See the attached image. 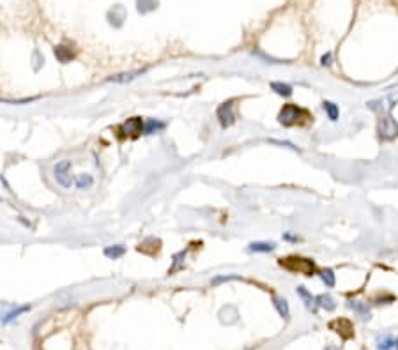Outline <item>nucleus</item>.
<instances>
[{
	"label": "nucleus",
	"instance_id": "obj_20",
	"mask_svg": "<svg viewBox=\"0 0 398 350\" xmlns=\"http://www.w3.org/2000/svg\"><path fill=\"white\" fill-rule=\"evenodd\" d=\"M184 258H186V251H179V253L174 257V264H172V267H170L168 274H174L175 271L181 269L182 264H184Z\"/></svg>",
	"mask_w": 398,
	"mask_h": 350
},
{
	"label": "nucleus",
	"instance_id": "obj_24",
	"mask_svg": "<svg viewBox=\"0 0 398 350\" xmlns=\"http://www.w3.org/2000/svg\"><path fill=\"white\" fill-rule=\"evenodd\" d=\"M283 237H285V239H287V240H297V237H296V235H292V233H285Z\"/></svg>",
	"mask_w": 398,
	"mask_h": 350
},
{
	"label": "nucleus",
	"instance_id": "obj_10",
	"mask_svg": "<svg viewBox=\"0 0 398 350\" xmlns=\"http://www.w3.org/2000/svg\"><path fill=\"white\" fill-rule=\"evenodd\" d=\"M165 129V122L161 120H156V118H149L144 122V133L145 135H154V133H159V131Z\"/></svg>",
	"mask_w": 398,
	"mask_h": 350
},
{
	"label": "nucleus",
	"instance_id": "obj_25",
	"mask_svg": "<svg viewBox=\"0 0 398 350\" xmlns=\"http://www.w3.org/2000/svg\"><path fill=\"white\" fill-rule=\"evenodd\" d=\"M324 350H340V349H338V347H335V345H327Z\"/></svg>",
	"mask_w": 398,
	"mask_h": 350
},
{
	"label": "nucleus",
	"instance_id": "obj_18",
	"mask_svg": "<svg viewBox=\"0 0 398 350\" xmlns=\"http://www.w3.org/2000/svg\"><path fill=\"white\" fill-rule=\"evenodd\" d=\"M324 110H326V114H327V117H329V120H338V115H340V110H338V106L335 105V103H331V101H324Z\"/></svg>",
	"mask_w": 398,
	"mask_h": 350
},
{
	"label": "nucleus",
	"instance_id": "obj_26",
	"mask_svg": "<svg viewBox=\"0 0 398 350\" xmlns=\"http://www.w3.org/2000/svg\"><path fill=\"white\" fill-rule=\"evenodd\" d=\"M395 345H397V349H398V338H397V342H395Z\"/></svg>",
	"mask_w": 398,
	"mask_h": 350
},
{
	"label": "nucleus",
	"instance_id": "obj_14",
	"mask_svg": "<svg viewBox=\"0 0 398 350\" xmlns=\"http://www.w3.org/2000/svg\"><path fill=\"white\" fill-rule=\"evenodd\" d=\"M271 89L275 90L278 96H283V97L292 96V92H294V89L290 87V85H288V83H281V81H273Z\"/></svg>",
	"mask_w": 398,
	"mask_h": 350
},
{
	"label": "nucleus",
	"instance_id": "obj_3",
	"mask_svg": "<svg viewBox=\"0 0 398 350\" xmlns=\"http://www.w3.org/2000/svg\"><path fill=\"white\" fill-rule=\"evenodd\" d=\"M69 172H71V161L69 159H62L59 161L55 166H53V175H55V181L59 182L62 188H71L73 184V179L71 175H69Z\"/></svg>",
	"mask_w": 398,
	"mask_h": 350
},
{
	"label": "nucleus",
	"instance_id": "obj_4",
	"mask_svg": "<svg viewBox=\"0 0 398 350\" xmlns=\"http://www.w3.org/2000/svg\"><path fill=\"white\" fill-rule=\"evenodd\" d=\"M216 117H218V120H220L223 129L234 126V122H236V115H234V101H227V103H223V105L218 106Z\"/></svg>",
	"mask_w": 398,
	"mask_h": 350
},
{
	"label": "nucleus",
	"instance_id": "obj_16",
	"mask_svg": "<svg viewBox=\"0 0 398 350\" xmlns=\"http://www.w3.org/2000/svg\"><path fill=\"white\" fill-rule=\"evenodd\" d=\"M75 184H77L78 190H90V188L94 186V179H92V175H89V173H81V175H78L77 177Z\"/></svg>",
	"mask_w": 398,
	"mask_h": 350
},
{
	"label": "nucleus",
	"instance_id": "obj_15",
	"mask_svg": "<svg viewBox=\"0 0 398 350\" xmlns=\"http://www.w3.org/2000/svg\"><path fill=\"white\" fill-rule=\"evenodd\" d=\"M124 253H126V248H124L122 244H115V246L105 248V257L112 258V260H117V258H120Z\"/></svg>",
	"mask_w": 398,
	"mask_h": 350
},
{
	"label": "nucleus",
	"instance_id": "obj_9",
	"mask_svg": "<svg viewBox=\"0 0 398 350\" xmlns=\"http://www.w3.org/2000/svg\"><path fill=\"white\" fill-rule=\"evenodd\" d=\"M275 248H276L275 242H266V240H257V242H251L248 246V249L253 251V253H269Z\"/></svg>",
	"mask_w": 398,
	"mask_h": 350
},
{
	"label": "nucleus",
	"instance_id": "obj_7",
	"mask_svg": "<svg viewBox=\"0 0 398 350\" xmlns=\"http://www.w3.org/2000/svg\"><path fill=\"white\" fill-rule=\"evenodd\" d=\"M315 304H317L318 308L326 310V311H333V310L336 308V303L335 299L331 297L329 294H320L315 297Z\"/></svg>",
	"mask_w": 398,
	"mask_h": 350
},
{
	"label": "nucleus",
	"instance_id": "obj_23",
	"mask_svg": "<svg viewBox=\"0 0 398 350\" xmlns=\"http://www.w3.org/2000/svg\"><path fill=\"white\" fill-rule=\"evenodd\" d=\"M322 64H324V66H331V53L322 57Z\"/></svg>",
	"mask_w": 398,
	"mask_h": 350
},
{
	"label": "nucleus",
	"instance_id": "obj_22",
	"mask_svg": "<svg viewBox=\"0 0 398 350\" xmlns=\"http://www.w3.org/2000/svg\"><path fill=\"white\" fill-rule=\"evenodd\" d=\"M232 279H241V276H238V274L216 276V278H212V285H220V283H223V281H232Z\"/></svg>",
	"mask_w": 398,
	"mask_h": 350
},
{
	"label": "nucleus",
	"instance_id": "obj_11",
	"mask_svg": "<svg viewBox=\"0 0 398 350\" xmlns=\"http://www.w3.org/2000/svg\"><path fill=\"white\" fill-rule=\"evenodd\" d=\"M297 294H299V297L303 299V303H305V306L308 310H315V308H317V304H315V297L310 294V292L306 290L305 287H297Z\"/></svg>",
	"mask_w": 398,
	"mask_h": 350
},
{
	"label": "nucleus",
	"instance_id": "obj_21",
	"mask_svg": "<svg viewBox=\"0 0 398 350\" xmlns=\"http://www.w3.org/2000/svg\"><path fill=\"white\" fill-rule=\"evenodd\" d=\"M320 278H322V281L326 283V287H329V288H333L335 287V283H336V278H335V272L331 269H324L320 272Z\"/></svg>",
	"mask_w": 398,
	"mask_h": 350
},
{
	"label": "nucleus",
	"instance_id": "obj_13",
	"mask_svg": "<svg viewBox=\"0 0 398 350\" xmlns=\"http://www.w3.org/2000/svg\"><path fill=\"white\" fill-rule=\"evenodd\" d=\"M145 71H135V73H122V75H115V76H110L108 80L110 81H115V83H126V81H131L135 80V78H138L140 75H144Z\"/></svg>",
	"mask_w": 398,
	"mask_h": 350
},
{
	"label": "nucleus",
	"instance_id": "obj_5",
	"mask_svg": "<svg viewBox=\"0 0 398 350\" xmlns=\"http://www.w3.org/2000/svg\"><path fill=\"white\" fill-rule=\"evenodd\" d=\"M379 135L382 140H393L398 136V124L393 120V117H384L379 124Z\"/></svg>",
	"mask_w": 398,
	"mask_h": 350
},
{
	"label": "nucleus",
	"instance_id": "obj_6",
	"mask_svg": "<svg viewBox=\"0 0 398 350\" xmlns=\"http://www.w3.org/2000/svg\"><path fill=\"white\" fill-rule=\"evenodd\" d=\"M122 129L126 131V136H138L140 133H144V122L140 117H133L127 118V122L122 124Z\"/></svg>",
	"mask_w": 398,
	"mask_h": 350
},
{
	"label": "nucleus",
	"instance_id": "obj_1",
	"mask_svg": "<svg viewBox=\"0 0 398 350\" xmlns=\"http://www.w3.org/2000/svg\"><path fill=\"white\" fill-rule=\"evenodd\" d=\"M303 118H308V114H306L303 108H299L297 105H292L288 103L285 105L278 114V122L281 126H296V124L303 122Z\"/></svg>",
	"mask_w": 398,
	"mask_h": 350
},
{
	"label": "nucleus",
	"instance_id": "obj_12",
	"mask_svg": "<svg viewBox=\"0 0 398 350\" xmlns=\"http://www.w3.org/2000/svg\"><path fill=\"white\" fill-rule=\"evenodd\" d=\"M273 304H275V308H276V311L279 313V316L287 318V316L290 315L287 299H283V297H273Z\"/></svg>",
	"mask_w": 398,
	"mask_h": 350
},
{
	"label": "nucleus",
	"instance_id": "obj_8",
	"mask_svg": "<svg viewBox=\"0 0 398 350\" xmlns=\"http://www.w3.org/2000/svg\"><path fill=\"white\" fill-rule=\"evenodd\" d=\"M347 304H349V308L354 310L363 320H368L370 318V310H368V304L366 303H363V301H349Z\"/></svg>",
	"mask_w": 398,
	"mask_h": 350
},
{
	"label": "nucleus",
	"instance_id": "obj_19",
	"mask_svg": "<svg viewBox=\"0 0 398 350\" xmlns=\"http://www.w3.org/2000/svg\"><path fill=\"white\" fill-rule=\"evenodd\" d=\"M30 310V306H18L16 310H13V311H9V313H5V316L2 318V322L4 324H9V322H13L14 318H18V315H21V313H25V311H29Z\"/></svg>",
	"mask_w": 398,
	"mask_h": 350
},
{
	"label": "nucleus",
	"instance_id": "obj_17",
	"mask_svg": "<svg viewBox=\"0 0 398 350\" xmlns=\"http://www.w3.org/2000/svg\"><path fill=\"white\" fill-rule=\"evenodd\" d=\"M395 347V340L390 336V334H384V336L377 338V349L379 350H391Z\"/></svg>",
	"mask_w": 398,
	"mask_h": 350
},
{
	"label": "nucleus",
	"instance_id": "obj_2",
	"mask_svg": "<svg viewBox=\"0 0 398 350\" xmlns=\"http://www.w3.org/2000/svg\"><path fill=\"white\" fill-rule=\"evenodd\" d=\"M279 266L285 267L290 272H299V274L312 276L315 272V264L308 258H301V257H288L279 260Z\"/></svg>",
	"mask_w": 398,
	"mask_h": 350
}]
</instances>
